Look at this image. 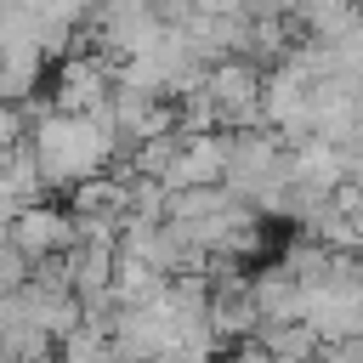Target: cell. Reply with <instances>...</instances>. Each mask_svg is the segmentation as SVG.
I'll return each instance as SVG.
<instances>
[{
  "mask_svg": "<svg viewBox=\"0 0 363 363\" xmlns=\"http://www.w3.org/2000/svg\"><path fill=\"white\" fill-rule=\"evenodd\" d=\"M57 244H62V221L57 216H28L17 227V250H34L40 255V250H57Z\"/></svg>",
  "mask_w": 363,
  "mask_h": 363,
  "instance_id": "1",
  "label": "cell"
}]
</instances>
